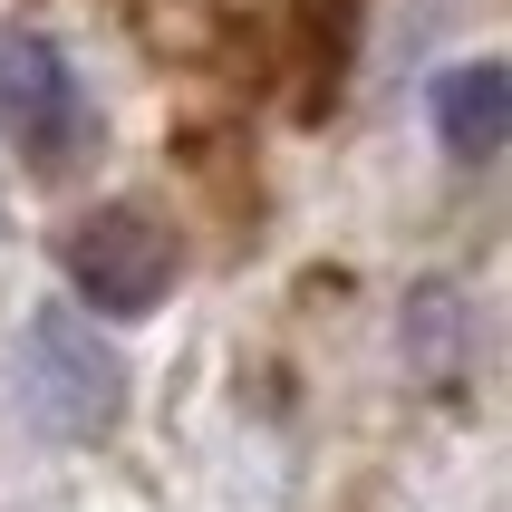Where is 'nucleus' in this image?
Segmentation results:
<instances>
[{"label":"nucleus","mask_w":512,"mask_h":512,"mask_svg":"<svg viewBox=\"0 0 512 512\" xmlns=\"http://www.w3.org/2000/svg\"><path fill=\"white\" fill-rule=\"evenodd\" d=\"M0 126L20 145V165H39V174H68L87 155L78 68H68L49 39H10V49H0Z\"/></svg>","instance_id":"nucleus-2"},{"label":"nucleus","mask_w":512,"mask_h":512,"mask_svg":"<svg viewBox=\"0 0 512 512\" xmlns=\"http://www.w3.org/2000/svg\"><path fill=\"white\" fill-rule=\"evenodd\" d=\"M20 406L29 426L58 435V445H87V435L116 426V406H126V368H116V348L87 329L78 310H39L20 339Z\"/></svg>","instance_id":"nucleus-1"},{"label":"nucleus","mask_w":512,"mask_h":512,"mask_svg":"<svg viewBox=\"0 0 512 512\" xmlns=\"http://www.w3.org/2000/svg\"><path fill=\"white\" fill-rule=\"evenodd\" d=\"M68 281H78L87 310L145 319L174 290V242L145 223V213H87V223L68 232Z\"/></svg>","instance_id":"nucleus-3"},{"label":"nucleus","mask_w":512,"mask_h":512,"mask_svg":"<svg viewBox=\"0 0 512 512\" xmlns=\"http://www.w3.org/2000/svg\"><path fill=\"white\" fill-rule=\"evenodd\" d=\"M426 116H435V145H445V155L484 165L493 145L512 136V68H493V58H464V68H445Z\"/></svg>","instance_id":"nucleus-4"}]
</instances>
